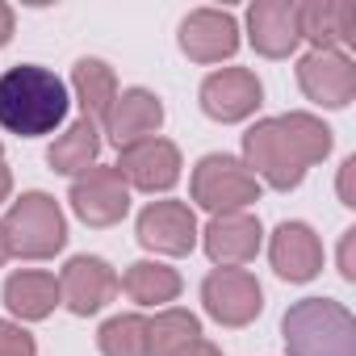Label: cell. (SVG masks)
Segmentation results:
<instances>
[{"label":"cell","instance_id":"30bf717a","mask_svg":"<svg viewBox=\"0 0 356 356\" xmlns=\"http://www.w3.org/2000/svg\"><path fill=\"white\" fill-rule=\"evenodd\" d=\"M302 92L323 109H343L356 97V63L343 51H310L298 63Z\"/></svg>","mask_w":356,"mask_h":356},{"label":"cell","instance_id":"484cf974","mask_svg":"<svg viewBox=\"0 0 356 356\" xmlns=\"http://www.w3.org/2000/svg\"><path fill=\"white\" fill-rule=\"evenodd\" d=\"M339 277L356 281V227H348L339 239Z\"/></svg>","mask_w":356,"mask_h":356},{"label":"cell","instance_id":"4fadbf2b","mask_svg":"<svg viewBox=\"0 0 356 356\" xmlns=\"http://www.w3.org/2000/svg\"><path fill=\"white\" fill-rule=\"evenodd\" d=\"M181 51L193 63H222L239 51V22L227 9H193L181 22Z\"/></svg>","mask_w":356,"mask_h":356},{"label":"cell","instance_id":"4316f807","mask_svg":"<svg viewBox=\"0 0 356 356\" xmlns=\"http://www.w3.org/2000/svg\"><path fill=\"white\" fill-rule=\"evenodd\" d=\"M339 202L356 206V155L343 159V168H339Z\"/></svg>","mask_w":356,"mask_h":356},{"label":"cell","instance_id":"d6986e66","mask_svg":"<svg viewBox=\"0 0 356 356\" xmlns=\"http://www.w3.org/2000/svg\"><path fill=\"white\" fill-rule=\"evenodd\" d=\"M72 92L80 101V118L105 126V118L118 101V76L105 59H80L72 67Z\"/></svg>","mask_w":356,"mask_h":356},{"label":"cell","instance_id":"277c9868","mask_svg":"<svg viewBox=\"0 0 356 356\" xmlns=\"http://www.w3.org/2000/svg\"><path fill=\"white\" fill-rule=\"evenodd\" d=\"M0 227H5V239H9V256H22V260H51L67 243V218L59 202L38 189L22 193Z\"/></svg>","mask_w":356,"mask_h":356},{"label":"cell","instance_id":"f546056e","mask_svg":"<svg viewBox=\"0 0 356 356\" xmlns=\"http://www.w3.org/2000/svg\"><path fill=\"white\" fill-rule=\"evenodd\" d=\"M9 189H13V176H9L5 163H0V202H9Z\"/></svg>","mask_w":356,"mask_h":356},{"label":"cell","instance_id":"52a82bcc","mask_svg":"<svg viewBox=\"0 0 356 356\" xmlns=\"http://www.w3.org/2000/svg\"><path fill=\"white\" fill-rule=\"evenodd\" d=\"M67 202H72V210H76L80 222H88V227H113L130 210V185L122 181L118 168L92 163L88 172H80L76 181H72Z\"/></svg>","mask_w":356,"mask_h":356},{"label":"cell","instance_id":"7c38bea8","mask_svg":"<svg viewBox=\"0 0 356 356\" xmlns=\"http://www.w3.org/2000/svg\"><path fill=\"white\" fill-rule=\"evenodd\" d=\"M113 293H118V273L101 256H72L67 268L59 273V298L80 318H88L101 306H109Z\"/></svg>","mask_w":356,"mask_h":356},{"label":"cell","instance_id":"8992f818","mask_svg":"<svg viewBox=\"0 0 356 356\" xmlns=\"http://www.w3.org/2000/svg\"><path fill=\"white\" fill-rule=\"evenodd\" d=\"M202 302L206 314L222 327H248L264 310V289L248 268H214L202 281Z\"/></svg>","mask_w":356,"mask_h":356},{"label":"cell","instance_id":"7a4b0ae2","mask_svg":"<svg viewBox=\"0 0 356 356\" xmlns=\"http://www.w3.org/2000/svg\"><path fill=\"white\" fill-rule=\"evenodd\" d=\"M67 105V84L38 63H17L0 76V126L17 138L51 134L63 126Z\"/></svg>","mask_w":356,"mask_h":356},{"label":"cell","instance_id":"603a6c76","mask_svg":"<svg viewBox=\"0 0 356 356\" xmlns=\"http://www.w3.org/2000/svg\"><path fill=\"white\" fill-rule=\"evenodd\" d=\"M193 339H202V323L189 310H159L147 318V356H181Z\"/></svg>","mask_w":356,"mask_h":356},{"label":"cell","instance_id":"7402d4cb","mask_svg":"<svg viewBox=\"0 0 356 356\" xmlns=\"http://www.w3.org/2000/svg\"><path fill=\"white\" fill-rule=\"evenodd\" d=\"M118 289H126L138 306H163V302H176V293H181V273L159 260H138L126 268Z\"/></svg>","mask_w":356,"mask_h":356},{"label":"cell","instance_id":"d4e9b609","mask_svg":"<svg viewBox=\"0 0 356 356\" xmlns=\"http://www.w3.org/2000/svg\"><path fill=\"white\" fill-rule=\"evenodd\" d=\"M0 356H38L34 335L22 323H0Z\"/></svg>","mask_w":356,"mask_h":356},{"label":"cell","instance_id":"8fae6325","mask_svg":"<svg viewBox=\"0 0 356 356\" xmlns=\"http://www.w3.org/2000/svg\"><path fill=\"white\" fill-rule=\"evenodd\" d=\"M260 101H264V88H260L256 72H248V67H222L202 80V109H206V118H214L222 126L252 118L260 109Z\"/></svg>","mask_w":356,"mask_h":356},{"label":"cell","instance_id":"ac0fdd59","mask_svg":"<svg viewBox=\"0 0 356 356\" xmlns=\"http://www.w3.org/2000/svg\"><path fill=\"white\" fill-rule=\"evenodd\" d=\"M298 34L314 51H343L356 42V5L352 0H306L298 5Z\"/></svg>","mask_w":356,"mask_h":356},{"label":"cell","instance_id":"ffe728a7","mask_svg":"<svg viewBox=\"0 0 356 356\" xmlns=\"http://www.w3.org/2000/svg\"><path fill=\"white\" fill-rule=\"evenodd\" d=\"M59 302H63V298H59V277H51V273L26 268V273H13V277L5 281V306H9L22 323L47 318Z\"/></svg>","mask_w":356,"mask_h":356},{"label":"cell","instance_id":"83f0119b","mask_svg":"<svg viewBox=\"0 0 356 356\" xmlns=\"http://www.w3.org/2000/svg\"><path fill=\"white\" fill-rule=\"evenodd\" d=\"M181 356H222V352H218V348H214L210 339H193V343H189V348H185Z\"/></svg>","mask_w":356,"mask_h":356},{"label":"cell","instance_id":"9c48e42d","mask_svg":"<svg viewBox=\"0 0 356 356\" xmlns=\"http://www.w3.org/2000/svg\"><path fill=\"white\" fill-rule=\"evenodd\" d=\"M122 172V181L130 189H143V193H168L176 181H181V151L168 138H143L134 147H122V159L113 163Z\"/></svg>","mask_w":356,"mask_h":356},{"label":"cell","instance_id":"f1b7e54d","mask_svg":"<svg viewBox=\"0 0 356 356\" xmlns=\"http://www.w3.org/2000/svg\"><path fill=\"white\" fill-rule=\"evenodd\" d=\"M9 38H13V9L0 5V47H5Z\"/></svg>","mask_w":356,"mask_h":356},{"label":"cell","instance_id":"44dd1931","mask_svg":"<svg viewBox=\"0 0 356 356\" xmlns=\"http://www.w3.org/2000/svg\"><path fill=\"white\" fill-rule=\"evenodd\" d=\"M97 155H101V130H97V122L76 118V122L51 143L47 163H51L55 172H63V176H80V172H88V168L97 163Z\"/></svg>","mask_w":356,"mask_h":356},{"label":"cell","instance_id":"3957f363","mask_svg":"<svg viewBox=\"0 0 356 356\" xmlns=\"http://www.w3.org/2000/svg\"><path fill=\"white\" fill-rule=\"evenodd\" d=\"M281 335L289 356H356V318L331 298L293 302L281 318Z\"/></svg>","mask_w":356,"mask_h":356},{"label":"cell","instance_id":"2e32d148","mask_svg":"<svg viewBox=\"0 0 356 356\" xmlns=\"http://www.w3.org/2000/svg\"><path fill=\"white\" fill-rule=\"evenodd\" d=\"M248 38L264 59H285L298 51V5L293 0H256L248 9Z\"/></svg>","mask_w":356,"mask_h":356},{"label":"cell","instance_id":"1f68e13d","mask_svg":"<svg viewBox=\"0 0 356 356\" xmlns=\"http://www.w3.org/2000/svg\"><path fill=\"white\" fill-rule=\"evenodd\" d=\"M0 163H5V147H0Z\"/></svg>","mask_w":356,"mask_h":356},{"label":"cell","instance_id":"ba28073f","mask_svg":"<svg viewBox=\"0 0 356 356\" xmlns=\"http://www.w3.org/2000/svg\"><path fill=\"white\" fill-rule=\"evenodd\" d=\"M197 214L189 202H151L138 214V243L159 256H189L197 248Z\"/></svg>","mask_w":356,"mask_h":356},{"label":"cell","instance_id":"6da1fadb","mask_svg":"<svg viewBox=\"0 0 356 356\" xmlns=\"http://www.w3.org/2000/svg\"><path fill=\"white\" fill-rule=\"evenodd\" d=\"M331 155V126L314 113H281L260 118L243 134V168L277 193H289L302 185L306 168L323 163Z\"/></svg>","mask_w":356,"mask_h":356},{"label":"cell","instance_id":"cb8c5ba5","mask_svg":"<svg viewBox=\"0 0 356 356\" xmlns=\"http://www.w3.org/2000/svg\"><path fill=\"white\" fill-rule=\"evenodd\" d=\"M101 356H147V318L143 314H113L97 331Z\"/></svg>","mask_w":356,"mask_h":356},{"label":"cell","instance_id":"9a60e30c","mask_svg":"<svg viewBox=\"0 0 356 356\" xmlns=\"http://www.w3.org/2000/svg\"><path fill=\"white\" fill-rule=\"evenodd\" d=\"M163 126V101L151 92V88H126L118 92L109 118H105V134L109 143L122 151V147H134L143 138H155Z\"/></svg>","mask_w":356,"mask_h":356},{"label":"cell","instance_id":"e0dca14e","mask_svg":"<svg viewBox=\"0 0 356 356\" xmlns=\"http://www.w3.org/2000/svg\"><path fill=\"white\" fill-rule=\"evenodd\" d=\"M268 260H273L277 277L302 285V281H314L323 273V243H318V235L306 222H281L273 231Z\"/></svg>","mask_w":356,"mask_h":356},{"label":"cell","instance_id":"5bb4252c","mask_svg":"<svg viewBox=\"0 0 356 356\" xmlns=\"http://www.w3.org/2000/svg\"><path fill=\"white\" fill-rule=\"evenodd\" d=\"M260 235H264L260 218L239 210V214H214L210 227L202 231V243H206V256L218 268H243L248 260H256Z\"/></svg>","mask_w":356,"mask_h":356},{"label":"cell","instance_id":"4dcf8cb0","mask_svg":"<svg viewBox=\"0 0 356 356\" xmlns=\"http://www.w3.org/2000/svg\"><path fill=\"white\" fill-rule=\"evenodd\" d=\"M9 260V239H5V227H0V264Z\"/></svg>","mask_w":356,"mask_h":356},{"label":"cell","instance_id":"5b68a950","mask_svg":"<svg viewBox=\"0 0 356 356\" xmlns=\"http://www.w3.org/2000/svg\"><path fill=\"white\" fill-rule=\"evenodd\" d=\"M189 193L210 214H239L252 202H260V181L243 168V159L214 151V155H202L197 159L193 181H189Z\"/></svg>","mask_w":356,"mask_h":356}]
</instances>
